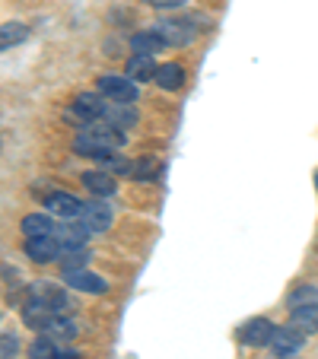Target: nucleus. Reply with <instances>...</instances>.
I'll use <instances>...</instances> for the list:
<instances>
[{
    "mask_svg": "<svg viewBox=\"0 0 318 359\" xmlns=\"http://www.w3.org/2000/svg\"><path fill=\"white\" fill-rule=\"evenodd\" d=\"M124 143H128V134H124L121 128H115V124L102 121V124H83V130L77 134L74 140V153H80V156H109L112 149H121Z\"/></svg>",
    "mask_w": 318,
    "mask_h": 359,
    "instance_id": "nucleus-1",
    "label": "nucleus"
},
{
    "mask_svg": "<svg viewBox=\"0 0 318 359\" xmlns=\"http://www.w3.org/2000/svg\"><path fill=\"white\" fill-rule=\"evenodd\" d=\"M95 93H102L109 102L131 105V102H137V83L128 74H102L95 80Z\"/></svg>",
    "mask_w": 318,
    "mask_h": 359,
    "instance_id": "nucleus-2",
    "label": "nucleus"
},
{
    "mask_svg": "<svg viewBox=\"0 0 318 359\" xmlns=\"http://www.w3.org/2000/svg\"><path fill=\"white\" fill-rule=\"evenodd\" d=\"M105 95L102 93H80L74 99V105L67 109V118L77 124H93L99 121L102 115H105V109H109V102H102Z\"/></svg>",
    "mask_w": 318,
    "mask_h": 359,
    "instance_id": "nucleus-3",
    "label": "nucleus"
},
{
    "mask_svg": "<svg viewBox=\"0 0 318 359\" xmlns=\"http://www.w3.org/2000/svg\"><path fill=\"white\" fill-rule=\"evenodd\" d=\"M77 223H80L86 232H105L112 226V207L109 203H102V201L99 203H83Z\"/></svg>",
    "mask_w": 318,
    "mask_h": 359,
    "instance_id": "nucleus-4",
    "label": "nucleus"
},
{
    "mask_svg": "<svg viewBox=\"0 0 318 359\" xmlns=\"http://www.w3.org/2000/svg\"><path fill=\"white\" fill-rule=\"evenodd\" d=\"M153 32L166 41V45H191L194 41V29L182 20H159L153 22Z\"/></svg>",
    "mask_w": 318,
    "mask_h": 359,
    "instance_id": "nucleus-5",
    "label": "nucleus"
},
{
    "mask_svg": "<svg viewBox=\"0 0 318 359\" xmlns=\"http://www.w3.org/2000/svg\"><path fill=\"white\" fill-rule=\"evenodd\" d=\"M61 242L55 236H35L26 238V255L35 261V264H48V261H58L61 258Z\"/></svg>",
    "mask_w": 318,
    "mask_h": 359,
    "instance_id": "nucleus-6",
    "label": "nucleus"
},
{
    "mask_svg": "<svg viewBox=\"0 0 318 359\" xmlns=\"http://www.w3.org/2000/svg\"><path fill=\"white\" fill-rule=\"evenodd\" d=\"M303 344H305V331H299L296 325L277 327V331H274V337H271L274 356H293V353H296Z\"/></svg>",
    "mask_w": 318,
    "mask_h": 359,
    "instance_id": "nucleus-7",
    "label": "nucleus"
},
{
    "mask_svg": "<svg viewBox=\"0 0 318 359\" xmlns=\"http://www.w3.org/2000/svg\"><path fill=\"white\" fill-rule=\"evenodd\" d=\"M274 331H277V327H274L267 318H251L239 327V340H242L245 346H267L274 337Z\"/></svg>",
    "mask_w": 318,
    "mask_h": 359,
    "instance_id": "nucleus-8",
    "label": "nucleus"
},
{
    "mask_svg": "<svg viewBox=\"0 0 318 359\" xmlns=\"http://www.w3.org/2000/svg\"><path fill=\"white\" fill-rule=\"evenodd\" d=\"M45 207L61 219H77L83 210V201H77V197L67 194V191H51V194L45 197Z\"/></svg>",
    "mask_w": 318,
    "mask_h": 359,
    "instance_id": "nucleus-9",
    "label": "nucleus"
},
{
    "mask_svg": "<svg viewBox=\"0 0 318 359\" xmlns=\"http://www.w3.org/2000/svg\"><path fill=\"white\" fill-rule=\"evenodd\" d=\"M80 178H83V188H86L89 194H95V197H109V194H115V191H118L115 175H112V172H105V169L83 172Z\"/></svg>",
    "mask_w": 318,
    "mask_h": 359,
    "instance_id": "nucleus-10",
    "label": "nucleus"
},
{
    "mask_svg": "<svg viewBox=\"0 0 318 359\" xmlns=\"http://www.w3.org/2000/svg\"><path fill=\"white\" fill-rule=\"evenodd\" d=\"M64 280H67V286H74V290H80V292H105L109 290V283H105L99 273H89L86 267L64 271Z\"/></svg>",
    "mask_w": 318,
    "mask_h": 359,
    "instance_id": "nucleus-11",
    "label": "nucleus"
},
{
    "mask_svg": "<svg viewBox=\"0 0 318 359\" xmlns=\"http://www.w3.org/2000/svg\"><path fill=\"white\" fill-rule=\"evenodd\" d=\"M55 309L45 302H39V299H29V305L22 309V321H26L29 327H35V331H45L51 321H55Z\"/></svg>",
    "mask_w": 318,
    "mask_h": 359,
    "instance_id": "nucleus-12",
    "label": "nucleus"
},
{
    "mask_svg": "<svg viewBox=\"0 0 318 359\" xmlns=\"http://www.w3.org/2000/svg\"><path fill=\"white\" fill-rule=\"evenodd\" d=\"M156 86H163V89H182L185 86V67L182 64H175V61H169V64H159L156 67Z\"/></svg>",
    "mask_w": 318,
    "mask_h": 359,
    "instance_id": "nucleus-13",
    "label": "nucleus"
},
{
    "mask_svg": "<svg viewBox=\"0 0 318 359\" xmlns=\"http://www.w3.org/2000/svg\"><path fill=\"white\" fill-rule=\"evenodd\" d=\"M156 67H159V64L153 61V55H131L128 70H124V74H128L134 83H143V80H153Z\"/></svg>",
    "mask_w": 318,
    "mask_h": 359,
    "instance_id": "nucleus-14",
    "label": "nucleus"
},
{
    "mask_svg": "<svg viewBox=\"0 0 318 359\" xmlns=\"http://www.w3.org/2000/svg\"><path fill=\"white\" fill-rule=\"evenodd\" d=\"M290 312H293L290 325H296L299 331H305V334L318 331V302H309V305H296V309H290Z\"/></svg>",
    "mask_w": 318,
    "mask_h": 359,
    "instance_id": "nucleus-15",
    "label": "nucleus"
},
{
    "mask_svg": "<svg viewBox=\"0 0 318 359\" xmlns=\"http://www.w3.org/2000/svg\"><path fill=\"white\" fill-rule=\"evenodd\" d=\"M55 219L45 217V213H29L22 219V236L26 238H35V236H55Z\"/></svg>",
    "mask_w": 318,
    "mask_h": 359,
    "instance_id": "nucleus-16",
    "label": "nucleus"
},
{
    "mask_svg": "<svg viewBox=\"0 0 318 359\" xmlns=\"http://www.w3.org/2000/svg\"><path fill=\"white\" fill-rule=\"evenodd\" d=\"M29 299H39V302L51 305L55 312H61L64 305H67V299L61 296V290H58V286H51V283H35L32 290H29Z\"/></svg>",
    "mask_w": 318,
    "mask_h": 359,
    "instance_id": "nucleus-17",
    "label": "nucleus"
},
{
    "mask_svg": "<svg viewBox=\"0 0 318 359\" xmlns=\"http://www.w3.org/2000/svg\"><path fill=\"white\" fill-rule=\"evenodd\" d=\"M102 121L115 124V128H131V124H137V111L131 109V105H121V102H112L109 109H105V115H102Z\"/></svg>",
    "mask_w": 318,
    "mask_h": 359,
    "instance_id": "nucleus-18",
    "label": "nucleus"
},
{
    "mask_svg": "<svg viewBox=\"0 0 318 359\" xmlns=\"http://www.w3.org/2000/svg\"><path fill=\"white\" fill-rule=\"evenodd\" d=\"M131 48H134V55H156V51H163L166 41L150 29V32H134L131 35Z\"/></svg>",
    "mask_w": 318,
    "mask_h": 359,
    "instance_id": "nucleus-19",
    "label": "nucleus"
},
{
    "mask_svg": "<svg viewBox=\"0 0 318 359\" xmlns=\"http://www.w3.org/2000/svg\"><path fill=\"white\" fill-rule=\"evenodd\" d=\"M86 236L89 232L83 229L80 223H64V226H55V238L61 242V248H77V245H83L86 242Z\"/></svg>",
    "mask_w": 318,
    "mask_h": 359,
    "instance_id": "nucleus-20",
    "label": "nucleus"
},
{
    "mask_svg": "<svg viewBox=\"0 0 318 359\" xmlns=\"http://www.w3.org/2000/svg\"><path fill=\"white\" fill-rule=\"evenodd\" d=\"M26 35H29V26H22V22H4L0 26V51L26 41Z\"/></svg>",
    "mask_w": 318,
    "mask_h": 359,
    "instance_id": "nucleus-21",
    "label": "nucleus"
},
{
    "mask_svg": "<svg viewBox=\"0 0 318 359\" xmlns=\"http://www.w3.org/2000/svg\"><path fill=\"white\" fill-rule=\"evenodd\" d=\"M29 359H61L58 340H51V337H39L32 346H29Z\"/></svg>",
    "mask_w": 318,
    "mask_h": 359,
    "instance_id": "nucleus-22",
    "label": "nucleus"
},
{
    "mask_svg": "<svg viewBox=\"0 0 318 359\" xmlns=\"http://www.w3.org/2000/svg\"><path fill=\"white\" fill-rule=\"evenodd\" d=\"M74 334H77L74 318H58L55 315V321L45 327V337H51V340H64V337H74Z\"/></svg>",
    "mask_w": 318,
    "mask_h": 359,
    "instance_id": "nucleus-23",
    "label": "nucleus"
},
{
    "mask_svg": "<svg viewBox=\"0 0 318 359\" xmlns=\"http://www.w3.org/2000/svg\"><path fill=\"white\" fill-rule=\"evenodd\" d=\"M64 264V271H77V267H86L89 261V251L83 248V245H77V248H64L61 258H58Z\"/></svg>",
    "mask_w": 318,
    "mask_h": 359,
    "instance_id": "nucleus-24",
    "label": "nucleus"
},
{
    "mask_svg": "<svg viewBox=\"0 0 318 359\" xmlns=\"http://www.w3.org/2000/svg\"><path fill=\"white\" fill-rule=\"evenodd\" d=\"M309 302H318V290L315 286H296V290L290 292V296H286V305H290V309H296V305H309Z\"/></svg>",
    "mask_w": 318,
    "mask_h": 359,
    "instance_id": "nucleus-25",
    "label": "nucleus"
},
{
    "mask_svg": "<svg viewBox=\"0 0 318 359\" xmlns=\"http://www.w3.org/2000/svg\"><path fill=\"white\" fill-rule=\"evenodd\" d=\"M153 172H156V163H153V159H140V163H134V165H131V175H134V178H140V182H147V178H153Z\"/></svg>",
    "mask_w": 318,
    "mask_h": 359,
    "instance_id": "nucleus-26",
    "label": "nucleus"
},
{
    "mask_svg": "<svg viewBox=\"0 0 318 359\" xmlns=\"http://www.w3.org/2000/svg\"><path fill=\"white\" fill-rule=\"evenodd\" d=\"M143 4H150V7H182V4H188V0H143Z\"/></svg>",
    "mask_w": 318,
    "mask_h": 359,
    "instance_id": "nucleus-27",
    "label": "nucleus"
},
{
    "mask_svg": "<svg viewBox=\"0 0 318 359\" xmlns=\"http://www.w3.org/2000/svg\"><path fill=\"white\" fill-rule=\"evenodd\" d=\"M315 188H318V172H315Z\"/></svg>",
    "mask_w": 318,
    "mask_h": 359,
    "instance_id": "nucleus-28",
    "label": "nucleus"
}]
</instances>
